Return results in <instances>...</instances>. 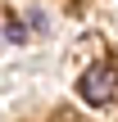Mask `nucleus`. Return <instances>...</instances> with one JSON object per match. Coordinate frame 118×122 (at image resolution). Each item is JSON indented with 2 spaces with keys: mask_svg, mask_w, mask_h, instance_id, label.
<instances>
[{
  "mask_svg": "<svg viewBox=\"0 0 118 122\" xmlns=\"http://www.w3.org/2000/svg\"><path fill=\"white\" fill-rule=\"evenodd\" d=\"M77 91H82L86 104H114V95H118V72L105 68V63H96V68H86V77L77 81Z\"/></svg>",
  "mask_w": 118,
  "mask_h": 122,
  "instance_id": "obj_1",
  "label": "nucleus"
}]
</instances>
